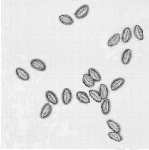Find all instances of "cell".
Listing matches in <instances>:
<instances>
[{
  "mask_svg": "<svg viewBox=\"0 0 149 150\" xmlns=\"http://www.w3.org/2000/svg\"><path fill=\"white\" fill-rule=\"evenodd\" d=\"M108 137L110 139H112L113 140L116 141V142H121L123 140V138L119 133L112 131L110 132L108 134Z\"/></svg>",
  "mask_w": 149,
  "mask_h": 150,
  "instance_id": "obj_20",
  "label": "cell"
},
{
  "mask_svg": "<svg viewBox=\"0 0 149 150\" xmlns=\"http://www.w3.org/2000/svg\"><path fill=\"white\" fill-rule=\"evenodd\" d=\"M76 96L79 101H80L81 103L84 104H88L90 102V99L89 96L84 91H78L76 93Z\"/></svg>",
  "mask_w": 149,
  "mask_h": 150,
  "instance_id": "obj_8",
  "label": "cell"
},
{
  "mask_svg": "<svg viewBox=\"0 0 149 150\" xmlns=\"http://www.w3.org/2000/svg\"><path fill=\"white\" fill-rule=\"evenodd\" d=\"M101 108L102 113L103 114L107 115L110 113V110H111V103L108 99H104V101L101 104Z\"/></svg>",
  "mask_w": 149,
  "mask_h": 150,
  "instance_id": "obj_12",
  "label": "cell"
},
{
  "mask_svg": "<svg viewBox=\"0 0 149 150\" xmlns=\"http://www.w3.org/2000/svg\"><path fill=\"white\" fill-rule=\"evenodd\" d=\"M120 40V35L119 33H116L110 38L108 41L107 44L109 47H113L116 45L119 42Z\"/></svg>",
  "mask_w": 149,
  "mask_h": 150,
  "instance_id": "obj_16",
  "label": "cell"
},
{
  "mask_svg": "<svg viewBox=\"0 0 149 150\" xmlns=\"http://www.w3.org/2000/svg\"><path fill=\"white\" fill-rule=\"evenodd\" d=\"M134 34L135 37L139 40L144 39V32L142 28L139 25H136L134 28Z\"/></svg>",
  "mask_w": 149,
  "mask_h": 150,
  "instance_id": "obj_17",
  "label": "cell"
},
{
  "mask_svg": "<svg viewBox=\"0 0 149 150\" xmlns=\"http://www.w3.org/2000/svg\"><path fill=\"white\" fill-rule=\"evenodd\" d=\"M89 11V6L87 4L82 5L77 8L74 13V16L78 19L83 18L88 14Z\"/></svg>",
  "mask_w": 149,
  "mask_h": 150,
  "instance_id": "obj_1",
  "label": "cell"
},
{
  "mask_svg": "<svg viewBox=\"0 0 149 150\" xmlns=\"http://www.w3.org/2000/svg\"><path fill=\"white\" fill-rule=\"evenodd\" d=\"M82 81L88 88H92L94 86L95 81L91 78L88 73L84 74L82 77Z\"/></svg>",
  "mask_w": 149,
  "mask_h": 150,
  "instance_id": "obj_11",
  "label": "cell"
},
{
  "mask_svg": "<svg viewBox=\"0 0 149 150\" xmlns=\"http://www.w3.org/2000/svg\"><path fill=\"white\" fill-rule=\"evenodd\" d=\"M46 98L48 101L53 105H57L58 100L56 94L51 91H48L46 92Z\"/></svg>",
  "mask_w": 149,
  "mask_h": 150,
  "instance_id": "obj_6",
  "label": "cell"
},
{
  "mask_svg": "<svg viewBox=\"0 0 149 150\" xmlns=\"http://www.w3.org/2000/svg\"><path fill=\"white\" fill-rule=\"evenodd\" d=\"M132 57V52L130 49H126L124 50L121 55V62L123 64L127 65L130 62Z\"/></svg>",
  "mask_w": 149,
  "mask_h": 150,
  "instance_id": "obj_9",
  "label": "cell"
},
{
  "mask_svg": "<svg viewBox=\"0 0 149 150\" xmlns=\"http://www.w3.org/2000/svg\"><path fill=\"white\" fill-rule=\"evenodd\" d=\"M72 93L71 91L68 88H66L63 89L62 92L61 98L64 105H68L72 100Z\"/></svg>",
  "mask_w": 149,
  "mask_h": 150,
  "instance_id": "obj_4",
  "label": "cell"
},
{
  "mask_svg": "<svg viewBox=\"0 0 149 150\" xmlns=\"http://www.w3.org/2000/svg\"><path fill=\"white\" fill-rule=\"evenodd\" d=\"M52 110L53 108L50 104L49 103H46L41 109L40 117L42 119L47 118L51 114Z\"/></svg>",
  "mask_w": 149,
  "mask_h": 150,
  "instance_id": "obj_3",
  "label": "cell"
},
{
  "mask_svg": "<svg viewBox=\"0 0 149 150\" xmlns=\"http://www.w3.org/2000/svg\"><path fill=\"white\" fill-rule=\"evenodd\" d=\"M132 37V32L130 28L127 27L124 28L123 30L121 36V40L123 43H126L130 41Z\"/></svg>",
  "mask_w": 149,
  "mask_h": 150,
  "instance_id": "obj_10",
  "label": "cell"
},
{
  "mask_svg": "<svg viewBox=\"0 0 149 150\" xmlns=\"http://www.w3.org/2000/svg\"><path fill=\"white\" fill-rule=\"evenodd\" d=\"M125 82V80L123 78H118L113 80L111 84V91H115L123 86Z\"/></svg>",
  "mask_w": 149,
  "mask_h": 150,
  "instance_id": "obj_7",
  "label": "cell"
},
{
  "mask_svg": "<svg viewBox=\"0 0 149 150\" xmlns=\"http://www.w3.org/2000/svg\"><path fill=\"white\" fill-rule=\"evenodd\" d=\"M59 20L64 25H71L73 23L74 21L71 16L68 14H61L59 16Z\"/></svg>",
  "mask_w": 149,
  "mask_h": 150,
  "instance_id": "obj_13",
  "label": "cell"
},
{
  "mask_svg": "<svg viewBox=\"0 0 149 150\" xmlns=\"http://www.w3.org/2000/svg\"><path fill=\"white\" fill-rule=\"evenodd\" d=\"M107 124L108 127L113 131L120 133L121 127L119 124L112 120H108L107 121Z\"/></svg>",
  "mask_w": 149,
  "mask_h": 150,
  "instance_id": "obj_14",
  "label": "cell"
},
{
  "mask_svg": "<svg viewBox=\"0 0 149 150\" xmlns=\"http://www.w3.org/2000/svg\"><path fill=\"white\" fill-rule=\"evenodd\" d=\"M99 92L100 94L102 100L103 99L104 100L108 98V88L106 84H103V83L100 84V88H99Z\"/></svg>",
  "mask_w": 149,
  "mask_h": 150,
  "instance_id": "obj_18",
  "label": "cell"
},
{
  "mask_svg": "<svg viewBox=\"0 0 149 150\" xmlns=\"http://www.w3.org/2000/svg\"><path fill=\"white\" fill-rule=\"evenodd\" d=\"M30 66L34 69L39 71H44L46 69V65L44 61L35 58L30 61Z\"/></svg>",
  "mask_w": 149,
  "mask_h": 150,
  "instance_id": "obj_2",
  "label": "cell"
},
{
  "mask_svg": "<svg viewBox=\"0 0 149 150\" xmlns=\"http://www.w3.org/2000/svg\"><path fill=\"white\" fill-rule=\"evenodd\" d=\"M88 74L90 75V76L95 81H100L102 79L100 74L99 73L97 70H96V69L93 68H90L88 70Z\"/></svg>",
  "mask_w": 149,
  "mask_h": 150,
  "instance_id": "obj_15",
  "label": "cell"
},
{
  "mask_svg": "<svg viewBox=\"0 0 149 150\" xmlns=\"http://www.w3.org/2000/svg\"><path fill=\"white\" fill-rule=\"evenodd\" d=\"M89 93L91 98L97 102H101L102 99L101 97L99 91L95 89H90L89 91Z\"/></svg>",
  "mask_w": 149,
  "mask_h": 150,
  "instance_id": "obj_19",
  "label": "cell"
},
{
  "mask_svg": "<svg viewBox=\"0 0 149 150\" xmlns=\"http://www.w3.org/2000/svg\"><path fill=\"white\" fill-rule=\"evenodd\" d=\"M16 73L18 78L23 81H28L30 79L29 73L22 68L17 67L16 69Z\"/></svg>",
  "mask_w": 149,
  "mask_h": 150,
  "instance_id": "obj_5",
  "label": "cell"
}]
</instances>
